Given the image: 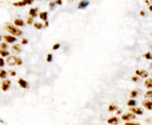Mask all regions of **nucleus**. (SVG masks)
Wrapping results in <instances>:
<instances>
[{"label": "nucleus", "instance_id": "33", "mask_svg": "<svg viewBox=\"0 0 152 125\" xmlns=\"http://www.w3.org/2000/svg\"><path fill=\"white\" fill-rule=\"evenodd\" d=\"M10 75H11V76H15V75H16L15 71H13V70H11L10 72Z\"/></svg>", "mask_w": 152, "mask_h": 125}, {"label": "nucleus", "instance_id": "25", "mask_svg": "<svg viewBox=\"0 0 152 125\" xmlns=\"http://www.w3.org/2000/svg\"><path fill=\"white\" fill-rule=\"evenodd\" d=\"M60 47H61L60 44H59V43H56V44H54V45H53L52 49H53V50H58Z\"/></svg>", "mask_w": 152, "mask_h": 125}, {"label": "nucleus", "instance_id": "36", "mask_svg": "<svg viewBox=\"0 0 152 125\" xmlns=\"http://www.w3.org/2000/svg\"><path fill=\"white\" fill-rule=\"evenodd\" d=\"M132 79L133 80V81H137V80H138V77H133Z\"/></svg>", "mask_w": 152, "mask_h": 125}, {"label": "nucleus", "instance_id": "5", "mask_svg": "<svg viewBox=\"0 0 152 125\" xmlns=\"http://www.w3.org/2000/svg\"><path fill=\"white\" fill-rule=\"evenodd\" d=\"M4 37V40L7 41L8 43H13L14 41H17L16 37H13V35H5Z\"/></svg>", "mask_w": 152, "mask_h": 125}, {"label": "nucleus", "instance_id": "3", "mask_svg": "<svg viewBox=\"0 0 152 125\" xmlns=\"http://www.w3.org/2000/svg\"><path fill=\"white\" fill-rule=\"evenodd\" d=\"M89 4H90V2L88 0H81L78 5V8L79 10H84L86 7H88Z\"/></svg>", "mask_w": 152, "mask_h": 125}, {"label": "nucleus", "instance_id": "19", "mask_svg": "<svg viewBox=\"0 0 152 125\" xmlns=\"http://www.w3.org/2000/svg\"><path fill=\"white\" fill-rule=\"evenodd\" d=\"M34 26H35V29H37V30H41V28L43 27L42 24H41V23H38V22L34 23Z\"/></svg>", "mask_w": 152, "mask_h": 125}, {"label": "nucleus", "instance_id": "37", "mask_svg": "<svg viewBox=\"0 0 152 125\" xmlns=\"http://www.w3.org/2000/svg\"><path fill=\"white\" fill-rule=\"evenodd\" d=\"M149 10H150V12H152V5H150V7H149Z\"/></svg>", "mask_w": 152, "mask_h": 125}, {"label": "nucleus", "instance_id": "31", "mask_svg": "<svg viewBox=\"0 0 152 125\" xmlns=\"http://www.w3.org/2000/svg\"><path fill=\"white\" fill-rule=\"evenodd\" d=\"M21 43L24 44V45H25V44H27L28 43V40L25 39V38H23L22 41H21Z\"/></svg>", "mask_w": 152, "mask_h": 125}, {"label": "nucleus", "instance_id": "1", "mask_svg": "<svg viewBox=\"0 0 152 125\" xmlns=\"http://www.w3.org/2000/svg\"><path fill=\"white\" fill-rule=\"evenodd\" d=\"M6 30L8 31V33H10L13 35H16V37H20V35H21L23 33L21 30H20L19 28H17L15 26H13L11 25H8L6 26Z\"/></svg>", "mask_w": 152, "mask_h": 125}, {"label": "nucleus", "instance_id": "6", "mask_svg": "<svg viewBox=\"0 0 152 125\" xmlns=\"http://www.w3.org/2000/svg\"><path fill=\"white\" fill-rule=\"evenodd\" d=\"M16 57H14V56H12V57H8L7 58V60H6V62L8 64V65H14L16 64Z\"/></svg>", "mask_w": 152, "mask_h": 125}, {"label": "nucleus", "instance_id": "35", "mask_svg": "<svg viewBox=\"0 0 152 125\" xmlns=\"http://www.w3.org/2000/svg\"><path fill=\"white\" fill-rule=\"evenodd\" d=\"M146 96H150V97H151V98H152V91H148L147 93H146Z\"/></svg>", "mask_w": 152, "mask_h": 125}, {"label": "nucleus", "instance_id": "26", "mask_svg": "<svg viewBox=\"0 0 152 125\" xmlns=\"http://www.w3.org/2000/svg\"><path fill=\"white\" fill-rule=\"evenodd\" d=\"M24 2H25V4L26 5H29V4H31L32 3L34 2V0H23Z\"/></svg>", "mask_w": 152, "mask_h": 125}, {"label": "nucleus", "instance_id": "16", "mask_svg": "<svg viewBox=\"0 0 152 125\" xmlns=\"http://www.w3.org/2000/svg\"><path fill=\"white\" fill-rule=\"evenodd\" d=\"M0 54H1L2 57H8V56L10 55V52L6 49H1L0 50Z\"/></svg>", "mask_w": 152, "mask_h": 125}, {"label": "nucleus", "instance_id": "11", "mask_svg": "<svg viewBox=\"0 0 152 125\" xmlns=\"http://www.w3.org/2000/svg\"><path fill=\"white\" fill-rule=\"evenodd\" d=\"M14 25H15L16 26H19V27L25 25V22H24V20L22 19H16V20H14Z\"/></svg>", "mask_w": 152, "mask_h": 125}, {"label": "nucleus", "instance_id": "23", "mask_svg": "<svg viewBox=\"0 0 152 125\" xmlns=\"http://www.w3.org/2000/svg\"><path fill=\"white\" fill-rule=\"evenodd\" d=\"M47 61L50 62H52V55L51 54V53H49V54H47Z\"/></svg>", "mask_w": 152, "mask_h": 125}, {"label": "nucleus", "instance_id": "30", "mask_svg": "<svg viewBox=\"0 0 152 125\" xmlns=\"http://www.w3.org/2000/svg\"><path fill=\"white\" fill-rule=\"evenodd\" d=\"M33 22V17H29L28 20H27V24H29V25H31V24Z\"/></svg>", "mask_w": 152, "mask_h": 125}, {"label": "nucleus", "instance_id": "41", "mask_svg": "<svg viewBox=\"0 0 152 125\" xmlns=\"http://www.w3.org/2000/svg\"><path fill=\"white\" fill-rule=\"evenodd\" d=\"M151 48H152V46H151Z\"/></svg>", "mask_w": 152, "mask_h": 125}, {"label": "nucleus", "instance_id": "21", "mask_svg": "<svg viewBox=\"0 0 152 125\" xmlns=\"http://www.w3.org/2000/svg\"><path fill=\"white\" fill-rule=\"evenodd\" d=\"M12 48H13V50L14 52H20V47L19 45H14L13 47H12Z\"/></svg>", "mask_w": 152, "mask_h": 125}, {"label": "nucleus", "instance_id": "4", "mask_svg": "<svg viewBox=\"0 0 152 125\" xmlns=\"http://www.w3.org/2000/svg\"><path fill=\"white\" fill-rule=\"evenodd\" d=\"M135 115L133 113H125L122 116V119L124 121H129L132 119H135Z\"/></svg>", "mask_w": 152, "mask_h": 125}, {"label": "nucleus", "instance_id": "40", "mask_svg": "<svg viewBox=\"0 0 152 125\" xmlns=\"http://www.w3.org/2000/svg\"><path fill=\"white\" fill-rule=\"evenodd\" d=\"M70 1H73V0H70Z\"/></svg>", "mask_w": 152, "mask_h": 125}, {"label": "nucleus", "instance_id": "39", "mask_svg": "<svg viewBox=\"0 0 152 125\" xmlns=\"http://www.w3.org/2000/svg\"><path fill=\"white\" fill-rule=\"evenodd\" d=\"M0 41H1V35H0Z\"/></svg>", "mask_w": 152, "mask_h": 125}, {"label": "nucleus", "instance_id": "27", "mask_svg": "<svg viewBox=\"0 0 152 125\" xmlns=\"http://www.w3.org/2000/svg\"><path fill=\"white\" fill-rule=\"evenodd\" d=\"M4 64H5V62L4 60V58H0V67H4Z\"/></svg>", "mask_w": 152, "mask_h": 125}, {"label": "nucleus", "instance_id": "24", "mask_svg": "<svg viewBox=\"0 0 152 125\" xmlns=\"http://www.w3.org/2000/svg\"><path fill=\"white\" fill-rule=\"evenodd\" d=\"M22 64H23L22 59L20 58H16V64H17V65H21Z\"/></svg>", "mask_w": 152, "mask_h": 125}, {"label": "nucleus", "instance_id": "15", "mask_svg": "<svg viewBox=\"0 0 152 125\" xmlns=\"http://www.w3.org/2000/svg\"><path fill=\"white\" fill-rule=\"evenodd\" d=\"M145 87H147V88H152V78L145 80Z\"/></svg>", "mask_w": 152, "mask_h": 125}, {"label": "nucleus", "instance_id": "22", "mask_svg": "<svg viewBox=\"0 0 152 125\" xmlns=\"http://www.w3.org/2000/svg\"><path fill=\"white\" fill-rule=\"evenodd\" d=\"M138 94H139L138 91H133L131 92L130 96H131V97H136L137 96H138Z\"/></svg>", "mask_w": 152, "mask_h": 125}, {"label": "nucleus", "instance_id": "32", "mask_svg": "<svg viewBox=\"0 0 152 125\" xmlns=\"http://www.w3.org/2000/svg\"><path fill=\"white\" fill-rule=\"evenodd\" d=\"M55 4H59V5H61V4H62V0H56Z\"/></svg>", "mask_w": 152, "mask_h": 125}, {"label": "nucleus", "instance_id": "10", "mask_svg": "<svg viewBox=\"0 0 152 125\" xmlns=\"http://www.w3.org/2000/svg\"><path fill=\"white\" fill-rule=\"evenodd\" d=\"M129 111L131 112H133V114H137V115H142L143 114V111H142V109H140V108H130Z\"/></svg>", "mask_w": 152, "mask_h": 125}, {"label": "nucleus", "instance_id": "13", "mask_svg": "<svg viewBox=\"0 0 152 125\" xmlns=\"http://www.w3.org/2000/svg\"><path fill=\"white\" fill-rule=\"evenodd\" d=\"M39 17L41 20H44V21H46V20H47V12L44 11V12H41V13L39 14Z\"/></svg>", "mask_w": 152, "mask_h": 125}, {"label": "nucleus", "instance_id": "12", "mask_svg": "<svg viewBox=\"0 0 152 125\" xmlns=\"http://www.w3.org/2000/svg\"><path fill=\"white\" fill-rule=\"evenodd\" d=\"M37 10H38V8H31L29 11V14H30V15H31V17H37Z\"/></svg>", "mask_w": 152, "mask_h": 125}, {"label": "nucleus", "instance_id": "34", "mask_svg": "<svg viewBox=\"0 0 152 125\" xmlns=\"http://www.w3.org/2000/svg\"><path fill=\"white\" fill-rule=\"evenodd\" d=\"M139 123H129V122L127 121V123H126V125H138Z\"/></svg>", "mask_w": 152, "mask_h": 125}, {"label": "nucleus", "instance_id": "14", "mask_svg": "<svg viewBox=\"0 0 152 125\" xmlns=\"http://www.w3.org/2000/svg\"><path fill=\"white\" fill-rule=\"evenodd\" d=\"M118 122V118H116V117L111 118L107 120V123H108L109 124H117Z\"/></svg>", "mask_w": 152, "mask_h": 125}, {"label": "nucleus", "instance_id": "20", "mask_svg": "<svg viewBox=\"0 0 152 125\" xmlns=\"http://www.w3.org/2000/svg\"><path fill=\"white\" fill-rule=\"evenodd\" d=\"M128 105L129 106H135L136 105V101L135 100H133V99H131V100H129V102H128Z\"/></svg>", "mask_w": 152, "mask_h": 125}, {"label": "nucleus", "instance_id": "38", "mask_svg": "<svg viewBox=\"0 0 152 125\" xmlns=\"http://www.w3.org/2000/svg\"><path fill=\"white\" fill-rule=\"evenodd\" d=\"M140 14H142V15H144L145 13H144V12H143V11H141V12H140Z\"/></svg>", "mask_w": 152, "mask_h": 125}, {"label": "nucleus", "instance_id": "9", "mask_svg": "<svg viewBox=\"0 0 152 125\" xmlns=\"http://www.w3.org/2000/svg\"><path fill=\"white\" fill-rule=\"evenodd\" d=\"M143 106H145V108H147L148 110H151L152 109V102L149 100H145L143 102Z\"/></svg>", "mask_w": 152, "mask_h": 125}, {"label": "nucleus", "instance_id": "7", "mask_svg": "<svg viewBox=\"0 0 152 125\" xmlns=\"http://www.w3.org/2000/svg\"><path fill=\"white\" fill-rule=\"evenodd\" d=\"M136 74L139 77H142V78H147L149 74L145 70H136Z\"/></svg>", "mask_w": 152, "mask_h": 125}, {"label": "nucleus", "instance_id": "8", "mask_svg": "<svg viewBox=\"0 0 152 125\" xmlns=\"http://www.w3.org/2000/svg\"><path fill=\"white\" fill-rule=\"evenodd\" d=\"M18 83H19V85L21 86L22 88H24V89L28 88V83H27L26 80L23 79H19V80H18Z\"/></svg>", "mask_w": 152, "mask_h": 125}, {"label": "nucleus", "instance_id": "29", "mask_svg": "<svg viewBox=\"0 0 152 125\" xmlns=\"http://www.w3.org/2000/svg\"><path fill=\"white\" fill-rule=\"evenodd\" d=\"M7 47H8V45H7V43H2L1 44V49H7Z\"/></svg>", "mask_w": 152, "mask_h": 125}, {"label": "nucleus", "instance_id": "28", "mask_svg": "<svg viewBox=\"0 0 152 125\" xmlns=\"http://www.w3.org/2000/svg\"><path fill=\"white\" fill-rule=\"evenodd\" d=\"M145 58L147 59H151L152 60V54H150V52H147L146 54H145Z\"/></svg>", "mask_w": 152, "mask_h": 125}, {"label": "nucleus", "instance_id": "2", "mask_svg": "<svg viewBox=\"0 0 152 125\" xmlns=\"http://www.w3.org/2000/svg\"><path fill=\"white\" fill-rule=\"evenodd\" d=\"M10 85H11V81L10 79H5L4 81L2 82V85H1V88L3 91H8V89L10 87Z\"/></svg>", "mask_w": 152, "mask_h": 125}, {"label": "nucleus", "instance_id": "17", "mask_svg": "<svg viewBox=\"0 0 152 125\" xmlns=\"http://www.w3.org/2000/svg\"><path fill=\"white\" fill-rule=\"evenodd\" d=\"M6 77H7V72H6V71L4 70V69L0 70V78H1V79H5Z\"/></svg>", "mask_w": 152, "mask_h": 125}, {"label": "nucleus", "instance_id": "18", "mask_svg": "<svg viewBox=\"0 0 152 125\" xmlns=\"http://www.w3.org/2000/svg\"><path fill=\"white\" fill-rule=\"evenodd\" d=\"M117 109H118L117 105H115V104H111V105L109 106V108H108V111L113 112V111H115V110H117Z\"/></svg>", "mask_w": 152, "mask_h": 125}]
</instances>
